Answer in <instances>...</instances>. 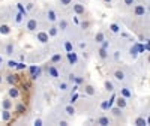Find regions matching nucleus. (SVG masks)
<instances>
[{
	"label": "nucleus",
	"mask_w": 150,
	"mask_h": 126,
	"mask_svg": "<svg viewBox=\"0 0 150 126\" xmlns=\"http://www.w3.org/2000/svg\"><path fill=\"white\" fill-rule=\"evenodd\" d=\"M3 83V77H2V75H0V84H2Z\"/></svg>",
	"instance_id": "nucleus-51"
},
{
	"label": "nucleus",
	"mask_w": 150,
	"mask_h": 126,
	"mask_svg": "<svg viewBox=\"0 0 150 126\" xmlns=\"http://www.w3.org/2000/svg\"><path fill=\"white\" fill-rule=\"evenodd\" d=\"M36 39L39 41L41 44H47L48 42V39H50V36H48V33L47 32H39L36 35Z\"/></svg>",
	"instance_id": "nucleus-4"
},
{
	"label": "nucleus",
	"mask_w": 150,
	"mask_h": 126,
	"mask_svg": "<svg viewBox=\"0 0 150 126\" xmlns=\"http://www.w3.org/2000/svg\"><path fill=\"white\" fill-rule=\"evenodd\" d=\"M35 125H36V126H42V125H44V122H42L41 119H36V120H35Z\"/></svg>",
	"instance_id": "nucleus-42"
},
{
	"label": "nucleus",
	"mask_w": 150,
	"mask_h": 126,
	"mask_svg": "<svg viewBox=\"0 0 150 126\" xmlns=\"http://www.w3.org/2000/svg\"><path fill=\"white\" fill-rule=\"evenodd\" d=\"M107 102H108V108H111V107H112V104L116 102V96L112 95V96H111V99H110V101H107Z\"/></svg>",
	"instance_id": "nucleus-37"
},
{
	"label": "nucleus",
	"mask_w": 150,
	"mask_h": 126,
	"mask_svg": "<svg viewBox=\"0 0 150 126\" xmlns=\"http://www.w3.org/2000/svg\"><path fill=\"white\" fill-rule=\"evenodd\" d=\"M89 26H90L89 21H81V23H80V27H81L83 30H87V29H89Z\"/></svg>",
	"instance_id": "nucleus-31"
},
{
	"label": "nucleus",
	"mask_w": 150,
	"mask_h": 126,
	"mask_svg": "<svg viewBox=\"0 0 150 126\" xmlns=\"http://www.w3.org/2000/svg\"><path fill=\"white\" fill-rule=\"evenodd\" d=\"M48 36H51V38H54V36H57L59 35V29H57V26H54V24H53V26H50V29H48Z\"/></svg>",
	"instance_id": "nucleus-16"
},
{
	"label": "nucleus",
	"mask_w": 150,
	"mask_h": 126,
	"mask_svg": "<svg viewBox=\"0 0 150 126\" xmlns=\"http://www.w3.org/2000/svg\"><path fill=\"white\" fill-rule=\"evenodd\" d=\"M11 33V27L9 26H6V24H2V26H0V35H9Z\"/></svg>",
	"instance_id": "nucleus-22"
},
{
	"label": "nucleus",
	"mask_w": 150,
	"mask_h": 126,
	"mask_svg": "<svg viewBox=\"0 0 150 126\" xmlns=\"http://www.w3.org/2000/svg\"><path fill=\"white\" fill-rule=\"evenodd\" d=\"M2 107H3V110H12V101H11V98H8V99H3Z\"/></svg>",
	"instance_id": "nucleus-19"
},
{
	"label": "nucleus",
	"mask_w": 150,
	"mask_h": 126,
	"mask_svg": "<svg viewBox=\"0 0 150 126\" xmlns=\"http://www.w3.org/2000/svg\"><path fill=\"white\" fill-rule=\"evenodd\" d=\"M95 41H96L98 44H102V42L105 41V35H104V32H98V33L95 35Z\"/></svg>",
	"instance_id": "nucleus-17"
},
{
	"label": "nucleus",
	"mask_w": 150,
	"mask_h": 126,
	"mask_svg": "<svg viewBox=\"0 0 150 126\" xmlns=\"http://www.w3.org/2000/svg\"><path fill=\"white\" fill-rule=\"evenodd\" d=\"M104 2H105V3H108V5H110V3H111V2H112V0H104Z\"/></svg>",
	"instance_id": "nucleus-50"
},
{
	"label": "nucleus",
	"mask_w": 150,
	"mask_h": 126,
	"mask_svg": "<svg viewBox=\"0 0 150 126\" xmlns=\"http://www.w3.org/2000/svg\"><path fill=\"white\" fill-rule=\"evenodd\" d=\"M101 108H102V110H110V108H108V102H107V101H104V102L101 104Z\"/></svg>",
	"instance_id": "nucleus-40"
},
{
	"label": "nucleus",
	"mask_w": 150,
	"mask_h": 126,
	"mask_svg": "<svg viewBox=\"0 0 150 126\" xmlns=\"http://www.w3.org/2000/svg\"><path fill=\"white\" fill-rule=\"evenodd\" d=\"M59 89H60V92H68L69 90V84L68 83H60L59 84Z\"/></svg>",
	"instance_id": "nucleus-27"
},
{
	"label": "nucleus",
	"mask_w": 150,
	"mask_h": 126,
	"mask_svg": "<svg viewBox=\"0 0 150 126\" xmlns=\"http://www.w3.org/2000/svg\"><path fill=\"white\" fill-rule=\"evenodd\" d=\"M123 5L128 6V8H131L132 5H135V0H123Z\"/></svg>",
	"instance_id": "nucleus-35"
},
{
	"label": "nucleus",
	"mask_w": 150,
	"mask_h": 126,
	"mask_svg": "<svg viewBox=\"0 0 150 126\" xmlns=\"http://www.w3.org/2000/svg\"><path fill=\"white\" fill-rule=\"evenodd\" d=\"M105 89L108 92H114V84H112L111 81H105Z\"/></svg>",
	"instance_id": "nucleus-29"
},
{
	"label": "nucleus",
	"mask_w": 150,
	"mask_h": 126,
	"mask_svg": "<svg viewBox=\"0 0 150 126\" xmlns=\"http://www.w3.org/2000/svg\"><path fill=\"white\" fill-rule=\"evenodd\" d=\"M15 65H17V62H14V60H9L8 62V66L9 68H15Z\"/></svg>",
	"instance_id": "nucleus-41"
},
{
	"label": "nucleus",
	"mask_w": 150,
	"mask_h": 126,
	"mask_svg": "<svg viewBox=\"0 0 150 126\" xmlns=\"http://www.w3.org/2000/svg\"><path fill=\"white\" fill-rule=\"evenodd\" d=\"M80 48L84 50V48H86V42H80Z\"/></svg>",
	"instance_id": "nucleus-49"
},
{
	"label": "nucleus",
	"mask_w": 150,
	"mask_h": 126,
	"mask_svg": "<svg viewBox=\"0 0 150 126\" xmlns=\"http://www.w3.org/2000/svg\"><path fill=\"white\" fill-rule=\"evenodd\" d=\"M14 51H15V45L12 44V42L6 44V47H5V53H6L8 56H12V54H14Z\"/></svg>",
	"instance_id": "nucleus-14"
},
{
	"label": "nucleus",
	"mask_w": 150,
	"mask_h": 126,
	"mask_svg": "<svg viewBox=\"0 0 150 126\" xmlns=\"http://www.w3.org/2000/svg\"><path fill=\"white\" fill-rule=\"evenodd\" d=\"M74 81L77 83V84H81V83H84V80H83V78H80V77H78V78H75V77H74Z\"/></svg>",
	"instance_id": "nucleus-44"
},
{
	"label": "nucleus",
	"mask_w": 150,
	"mask_h": 126,
	"mask_svg": "<svg viewBox=\"0 0 150 126\" xmlns=\"http://www.w3.org/2000/svg\"><path fill=\"white\" fill-rule=\"evenodd\" d=\"M15 68H17L18 71H23V69H26V65H24L23 62H18L17 65H15Z\"/></svg>",
	"instance_id": "nucleus-36"
},
{
	"label": "nucleus",
	"mask_w": 150,
	"mask_h": 126,
	"mask_svg": "<svg viewBox=\"0 0 150 126\" xmlns=\"http://www.w3.org/2000/svg\"><path fill=\"white\" fill-rule=\"evenodd\" d=\"M0 60H2V57H0Z\"/></svg>",
	"instance_id": "nucleus-53"
},
{
	"label": "nucleus",
	"mask_w": 150,
	"mask_h": 126,
	"mask_svg": "<svg viewBox=\"0 0 150 126\" xmlns=\"http://www.w3.org/2000/svg\"><path fill=\"white\" fill-rule=\"evenodd\" d=\"M98 53H99V57H101L102 60H107V59H108V50H105V48H102V47H101Z\"/></svg>",
	"instance_id": "nucleus-20"
},
{
	"label": "nucleus",
	"mask_w": 150,
	"mask_h": 126,
	"mask_svg": "<svg viewBox=\"0 0 150 126\" xmlns=\"http://www.w3.org/2000/svg\"><path fill=\"white\" fill-rule=\"evenodd\" d=\"M86 93L89 96H93L95 95V87L93 86H86Z\"/></svg>",
	"instance_id": "nucleus-28"
},
{
	"label": "nucleus",
	"mask_w": 150,
	"mask_h": 126,
	"mask_svg": "<svg viewBox=\"0 0 150 126\" xmlns=\"http://www.w3.org/2000/svg\"><path fill=\"white\" fill-rule=\"evenodd\" d=\"M60 62H62V56H60L59 53L51 57V63H60Z\"/></svg>",
	"instance_id": "nucleus-30"
},
{
	"label": "nucleus",
	"mask_w": 150,
	"mask_h": 126,
	"mask_svg": "<svg viewBox=\"0 0 150 126\" xmlns=\"http://www.w3.org/2000/svg\"><path fill=\"white\" fill-rule=\"evenodd\" d=\"M120 92H122V96H123V98H126V99L132 98V92L129 90V87H123Z\"/></svg>",
	"instance_id": "nucleus-18"
},
{
	"label": "nucleus",
	"mask_w": 150,
	"mask_h": 126,
	"mask_svg": "<svg viewBox=\"0 0 150 126\" xmlns=\"http://www.w3.org/2000/svg\"><path fill=\"white\" fill-rule=\"evenodd\" d=\"M65 50H66V53H68V51H72V50H74V47H72V42L66 41V42H65Z\"/></svg>",
	"instance_id": "nucleus-33"
},
{
	"label": "nucleus",
	"mask_w": 150,
	"mask_h": 126,
	"mask_svg": "<svg viewBox=\"0 0 150 126\" xmlns=\"http://www.w3.org/2000/svg\"><path fill=\"white\" fill-rule=\"evenodd\" d=\"M59 125H60V126H68L69 123H68L66 120H60V122H59Z\"/></svg>",
	"instance_id": "nucleus-46"
},
{
	"label": "nucleus",
	"mask_w": 150,
	"mask_h": 126,
	"mask_svg": "<svg viewBox=\"0 0 150 126\" xmlns=\"http://www.w3.org/2000/svg\"><path fill=\"white\" fill-rule=\"evenodd\" d=\"M119 59H120V51H114V60L117 62Z\"/></svg>",
	"instance_id": "nucleus-45"
},
{
	"label": "nucleus",
	"mask_w": 150,
	"mask_h": 126,
	"mask_svg": "<svg viewBox=\"0 0 150 126\" xmlns=\"http://www.w3.org/2000/svg\"><path fill=\"white\" fill-rule=\"evenodd\" d=\"M48 75H50L51 78H59V77H60L59 71H57L54 66H48Z\"/></svg>",
	"instance_id": "nucleus-12"
},
{
	"label": "nucleus",
	"mask_w": 150,
	"mask_h": 126,
	"mask_svg": "<svg viewBox=\"0 0 150 126\" xmlns=\"http://www.w3.org/2000/svg\"><path fill=\"white\" fill-rule=\"evenodd\" d=\"M114 78L117 81H125V80H126V74H125V71H122V69H117L114 72Z\"/></svg>",
	"instance_id": "nucleus-9"
},
{
	"label": "nucleus",
	"mask_w": 150,
	"mask_h": 126,
	"mask_svg": "<svg viewBox=\"0 0 150 126\" xmlns=\"http://www.w3.org/2000/svg\"><path fill=\"white\" fill-rule=\"evenodd\" d=\"M65 113H66L68 116H74V114H75V107H74L72 104H71V105H66V107H65Z\"/></svg>",
	"instance_id": "nucleus-23"
},
{
	"label": "nucleus",
	"mask_w": 150,
	"mask_h": 126,
	"mask_svg": "<svg viewBox=\"0 0 150 126\" xmlns=\"http://www.w3.org/2000/svg\"><path fill=\"white\" fill-rule=\"evenodd\" d=\"M30 72H32V80H33V81H36L38 78L41 77L42 69H41V66H32V68H30Z\"/></svg>",
	"instance_id": "nucleus-3"
},
{
	"label": "nucleus",
	"mask_w": 150,
	"mask_h": 126,
	"mask_svg": "<svg viewBox=\"0 0 150 126\" xmlns=\"http://www.w3.org/2000/svg\"><path fill=\"white\" fill-rule=\"evenodd\" d=\"M8 96H9L11 99H18V98H20V90L17 89V87L12 86L11 89L8 90Z\"/></svg>",
	"instance_id": "nucleus-5"
},
{
	"label": "nucleus",
	"mask_w": 150,
	"mask_h": 126,
	"mask_svg": "<svg viewBox=\"0 0 150 126\" xmlns=\"http://www.w3.org/2000/svg\"><path fill=\"white\" fill-rule=\"evenodd\" d=\"M72 3V0H60V5L62 6H69Z\"/></svg>",
	"instance_id": "nucleus-38"
},
{
	"label": "nucleus",
	"mask_w": 150,
	"mask_h": 126,
	"mask_svg": "<svg viewBox=\"0 0 150 126\" xmlns=\"http://www.w3.org/2000/svg\"><path fill=\"white\" fill-rule=\"evenodd\" d=\"M2 119H3V122H9V120L12 119V114H11V111H9V110H3V113H2Z\"/></svg>",
	"instance_id": "nucleus-21"
},
{
	"label": "nucleus",
	"mask_w": 150,
	"mask_h": 126,
	"mask_svg": "<svg viewBox=\"0 0 150 126\" xmlns=\"http://www.w3.org/2000/svg\"><path fill=\"white\" fill-rule=\"evenodd\" d=\"M0 68H2V60H0Z\"/></svg>",
	"instance_id": "nucleus-52"
},
{
	"label": "nucleus",
	"mask_w": 150,
	"mask_h": 126,
	"mask_svg": "<svg viewBox=\"0 0 150 126\" xmlns=\"http://www.w3.org/2000/svg\"><path fill=\"white\" fill-rule=\"evenodd\" d=\"M77 99H78V95H74V96L71 98V104H74L75 101H77Z\"/></svg>",
	"instance_id": "nucleus-47"
},
{
	"label": "nucleus",
	"mask_w": 150,
	"mask_h": 126,
	"mask_svg": "<svg viewBox=\"0 0 150 126\" xmlns=\"http://www.w3.org/2000/svg\"><path fill=\"white\" fill-rule=\"evenodd\" d=\"M74 12H75L77 15H83L84 12H86L84 5H81V3H75V5H74Z\"/></svg>",
	"instance_id": "nucleus-8"
},
{
	"label": "nucleus",
	"mask_w": 150,
	"mask_h": 126,
	"mask_svg": "<svg viewBox=\"0 0 150 126\" xmlns=\"http://www.w3.org/2000/svg\"><path fill=\"white\" fill-rule=\"evenodd\" d=\"M137 54H138V45H135L134 48H131V56L137 57Z\"/></svg>",
	"instance_id": "nucleus-34"
},
{
	"label": "nucleus",
	"mask_w": 150,
	"mask_h": 126,
	"mask_svg": "<svg viewBox=\"0 0 150 126\" xmlns=\"http://www.w3.org/2000/svg\"><path fill=\"white\" fill-rule=\"evenodd\" d=\"M17 80H18V77H17V75H14V74H9V75H6V83L8 84H12V86H14L15 83H17Z\"/></svg>",
	"instance_id": "nucleus-15"
},
{
	"label": "nucleus",
	"mask_w": 150,
	"mask_h": 126,
	"mask_svg": "<svg viewBox=\"0 0 150 126\" xmlns=\"http://www.w3.org/2000/svg\"><path fill=\"white\" fill-rule=\"evenodd\" d=\"M21 21H23V14L20 12V14H17V17H15V23H17V24H20Z\"/></svg>",
	"instance_id": "nucleus-39"
},
{
	"label": "nucleus",
	"mask_w": 150,
	"mask_h": 126,
	"mask_svg": "<svg viewBox=\"0 0 150 126\" xmlns=\"http://www.w3.org/2000/svg\"><path fill=\"white\" fill-rule=\"evenodd\" d=\"M57 21H59V24H57V29H59V30H62V32L68 30V27H69V23H68L66 20H57Z\"/></svg>",
	"instance_id": "nucleus-10"
},
{
	"label": "nucleus",
	"mask_w": 150,
	"mask_h": 126,
	"mask_svg": "<svg viewBox=\"0 0 150 126\" xmlns=\"http://www.w3.org/2000/svg\"><path fill=\"white\" fill-rule=\"evenodd\" d=\"M66 54H68V60H69V63H71V65H77V62H78V57H77V54H75L74 51H68Z\"/></svg>",
	"instance_id": "nucleus-11"
},
{
	"label": "nucleus",
	"mask_w": 150,
	"mask_h": 126,
	"mask_svg": "<svg viewBox=\"0 0 150 126\" xmlns=\"http://www.w3.org/2000/svg\"><path fill=\"white\" fill-rule=\"evenodd\" d=\"M116 102H117V107H119V108H122V110H125V108L128 107V102H126V98H123V96L117 98V101H116Z\"/></svg>",
	"instance_id": "nucleus-13"
},
{
	"label": "nucleus",
	"mask_w": 150,
	"mask_h": 126,
	"mask_svg": "<svg viewBox=\"0 0 150 126\" xmlns=\"http://www.w3.org/2000/svg\"><path fill=\"white\" fill-rule=\"evenodd\" d=\"M32 9H33V3H29V5H27V9H26V11H32Z\"/></svg>",
	"instance_id": "nucleus-48"
},
{
	"label": "nucleus",
	"mask_w": 150,
	"mask_h": 126,
	"mask_svg": "<svg viewBox=\"0 0 150 126\" xmlns=\"http://www.w3.org/2000/svg\"><path fill=\"white\" fill-rule=\"evenodd\" d=\"M135 125L137 126H146L149 123H147V119H144V117H137L135 119Z\"/></svg>",
	"instance_id": "nucleus-24"
},
{
	"label": "nucleus",
	"mask_w": 150,
	"mask_h": 126,
	"mask_svg": "<svg viewBox=\"0 0 150 126\" xmlns=\"http://www.w3.org/2000/svg\"><path fill=\"white\" fill-rule=\"evenodd\" d=\"M96 125H101V126H108L111 125V119L107 117V116H101L98 120H96Z\"/></svg>",
	"instance_id": "nucleus-7"
},
{
	"label": "nucleus",
	"mask_w": 150,
	"mask_h": 126,
	"mask_svg": "<svg viewBox=\"0 0 150 126\" xmlns=\"http://www.w3.org/2000/svg\"><path fill=\"white\" fill-rule=\"evenodd\" d=\"M111 113H112V116H116V117H120V116H122V113H123V110L117 107V108H112V110H111Z\"/></svg>",
	"instance_id": "nucleus-26"
},
{
	"label": "nucleus",
	"mask_w": 150,
	"mask_h": 126,
	"mask_svg": "<svg viewBox=\"0 0 150 126\" xmlns=\"http://www.w3.org/2000/svg\"><path fill=\"white\" fill-rule=\"evenodd\" d=\"M47 18H48V21L50 23H57V14H56V11H53V9H48V12H47Z\"/></svg>",
	"instance_id": "nucleus-6"
},
{
	"label": "nucleus",
	"mask_w": 150,
	"mask_h": 126,
	"mask_svg": "<svg viewBox=\"0 0 150 126\" xmlns=\"http://www.w3.org/2000/svg\"><path fill=\"white\" fill-rule=\"evenodd\" d=\"M102 48L108 50V48H110V42H108V41H104V42H102Z\"/></svg>",
	"instance_id": "nucleus-43"
},
{
	"label": "nucleus",
	"mask_w": 150,
	"mask_h": 126,
	"mask_svg": "<svg viewBox=\"0 0 150 126\" xmlns=\"http://www.w3.org/2000/svg\"><path fill=\"white\" fill-rule=\"evenodd\" d=\"M110 30L112 32V33H120V26H119V24H111V26H110Z\"/></svg>",
	"instance_id": "nucleus-25"
},
{
	"label": "nucleus",
	"mask_w": 150,
	"mask_h": 126,
	"mask_svg": "<svg viewBox=\"0 0 150 126\" xmlns=\"http://www.w3.org/2000/svg\"><path fill=\"white\" fill-rule=\"evenodd\" d=\"M38 26H39L38 20H36V18H30V20L27 21V24H26V29H27L29 32H36Z\"/></svg>",
	"instance_id": "nucleus-2"
},
{
	"label": "nucleus",
	"mask_w": 150,
	"mask_h": 126,
	"mask_svg": "<svg viewBox=\"0 0 150 126\" xmlns=\"http://www.w3.org/2000/svg\"><path fill=\"white\" fill-rule=\"evenodd\" d=\"M24 111H26V105H24V104H18L17 105V113L21 114V113H24Z\"/></svg>",
	"instance_id": "nucleus-32"
},
{
	"label": "nucleus",
	"mask_w": 150,
	"mask_h": 126,
	"mask_svg": "<svg viewBox=\"0 0 150 126\" xmlns=\"http://www.w3.org/2000/svg\"><path fill=\"white\" fill-rule=\"evenodd\" d=\"M147 14V8L144 5H137L134 8V15L135 17H144Z\"/></svg>",
	"instance_id": "nucleus-1"
}]
</instances>
